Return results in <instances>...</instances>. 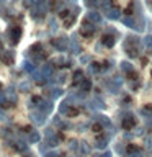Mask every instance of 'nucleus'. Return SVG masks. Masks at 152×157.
I'll return each mask as SVG.
<instances>
[{
	"instance_id": "nucleus-13",
	"label": "nucleus",
	"mask_w": 152,
	"mask_h": 157,
	"mask_svg": "<svg viewBox=\"0 0 152 157\" xmlns=\"http://www.w3.org/2000/svg\"><path fill=\"white\" fill-rule=\"evenodd\" d=\"M100 71H101V67H100L98 62H92L90 64V72H100Z\"/></svg>"
},
{
	"instance_id": "nucleus-17",
	"label": "nucleus",
	"mask_w": 152,
	"mask_h": 157,
	"mask_svg": "<svg viewBox=\"0 0 152 157\" xmlns=\"http://www.w3.org/2000/svg\"><path fill=\"white\" fill-rule=\"evenodd\" d=\"M87 3L88 5H93V0H87Z\"/></svg>"
},
{
	"instance_id": "nucleus-4",
	"label": "nucleus",
	"mask_w": 152,
	"mask_h": 157,
	"mask_svg": "<svg viewBox=\"0 0 152 157\" xmlns=\"http://www.w3.org/2000/svg\"><path fill=\"white\" fill-rule=\"evenodd\" d=\"M105 15L108 17V20H120L121 18V10L118 7H111L105 12Z\"/></svg>"
},
{
	"instance_id": "nucleus-11",
	"label": "nucleus",
	"mask_w": 152,
	"mask_h": 157,
	"mask_svg": "<svg viewBox=\"0 0 152 157\" xmlns=\"http://www.w3.org/2000/svg\"><path fill=\"white\" fill-rule=\"evenodd\" d=\"M90 88H92V82L88 78H83L80 82V92H90Z\"/></svg>"
},
{
	"instance_id": "nucleus-5",
	"label": "nucleus",
	"mask_w": 152,
	"mask_h": 157,
	"mask_svg": "<svg viewBox=\"0 0 152 157\" xmlns=\"http://www.w3.org/2000/svg\"><path fill=\"white\" fill-rule=\"evenodd\" d=\"M120 67H121V71L124 72L126 75H131V74H134V66H132L129 61H121Z\"/></svg>"
},
{
	"instance_id": "nucleus-9",
	"label": "nucleus",
	"mask_w": 152,
	"mask_h": 157,
	"mask_svg": "<svg viewBox=\"0 0 152 157\" xmlns=\"http://www.w3.org/2000/svg\"><path fill=\"white\" fill-rule=\"evenodd\" d=\"M123 128L124 129H131V128H134V124H136V120H134V116H126L124 120H123Z\"/></svg>"
},
{
	"instance_id": "nucleus-8",
	"label": "nucleus",
	"mask_w": 152,
	"mask_h": 157,
	"mask_svg": "<svg viewBox=\"0 0 152 157\" xmlns=\"http://www.w3.org/2000/svg\"><path fill=\"white\" fill-rule=\"evenodd\" d=\"M87 20H88V21H92V23H95V25H98L101 21V15L98 12H95V10H92V12H88Z\"/></svg>"
},
{
	"instance_id": "nucleus-16",
	"label": "nucleus",
	"mask_w": 152,
	"mask_h": 157,
	"mask_svg": "<svg viewBox=\"0 0 152 157\" xmlns=\"http://www.w3.org/2000/svg\"><path fill=\"white\" fill-rule=\"evenodd\" d=\"M80 61H82V62H88V61H90V57H88V56H83Z\"/></svg>"
},
{
	"instance_id": "nucleus-6",
	"label": "nucleus",
	"mask_w": 152,
	"mask_h": 157,
	"mask_svg": "<svg viewBox=\"0 0 152 157\" xmlns=\"http://www.w3.org/2000/svg\"><path fill=\"white\" fill-rule=\"evenodd\" d=\"M121 21L124 23L127 28H139V26H137V23H136V18L132 17V15H126V17H123Z\"/></svg>"
},
{
	"instance_id": "nucleus-7",
	"label": "nucleus",
	"mask_w": 152,
	"mask_h": 157,
	"mask_svg": "<svg viewBox=\"0 0 152 157\" xmlns=\"http://www.w3.org/2000/svg\"><path fill=\"white\" fill-rule=\"evenodd\" d=\"M52 44L56 46L59 51H66V49L69 48V43H67V39L66 38H59V39H54Z\"/></svg>"
},
{
	"instance_id": "nucleus-15",
	"label": "nucleus",
	"mask_w": 152,
	"mask_h": 157,
	"mask_svg": "<svg viewBox=\"0 0 152 157\" xmlns=\"http://www.w3.org/2000/svg\"><path fill=\"white\" fill-rule=\"evenodd\" d=\"M83 80V77H82V71H77L75 74H74V82H80Z\"/></svg>"
},
{
	"instance_id": "nucleus-12",
	"label": "nucleus",
	"mask_w": 152,
	"mask_h": 157,
	"mask_svg": "<svg viewBox=\"0 0 152 157\" xmlns=\"http://www.w3.org/2000/svg\"><path fill=\"white\" fill-rule=\"evenodd\" d=\"M106 144H108V136L98 137V141H97V146H98V147H101V149H103V147H105Z\"/></svg>"
},
{
	"instance_id": "nucleus-2",
	"label": "nucleus",
	"mask_w": 152,
	"mask_h": 157,
	"mask_svg": "<svg viewBox=\"0 0 152 157\" xmlns=\"http://www.w3.org/2000/svg\"><path fill=\"white\" fill-rule=\"evenodd\" d=\"M116 36H118V33H116V29H113V28H108V33H105L101 36V44L105 48H113L116 44Z\"/></svg>"
},
{
	"instance_id": "nucleus-1",
	"label": "nucleus",
	"mask_w": 152,
	"mask_h": 157,
	"mask_svg": "<svg viewBox=\"0 0 152 157\" xmlns=\"http://www.w3.org/2000/svg\"><path fill=\"white\" fill-rule=\"evenodd\" d=\"M123 48H124V52L129 57H137L139 56V49H141V39L134 38V36H127L123 43Z\"/></svg>"
},
{
	"instance_id": "nucleus-14",
	"label": "nucleus",
	"mask_w": 152,
	"mask_h": 157,
	"mask_svg": "<svg viewBox=\"0 0 152 157\" xmlns=\"http://www.w3.org/2000/svg\"><path fill=\"white\" fill-rule=\"evenodd\" d=\"M12 38H13V41H15V43L18 41V38H20V28H15L13 31H12Z\"/></svg>"
},
{
	"instance_id": "nucleus-10",
	"label": "nucleus",
	"mask_w": 152,
	"mask_h": 157,
	"mask_svg": "<svg viewBox=\"0 0 152 157\" xmlns=\"http://www.w3.org/2000/svg\"><path fill=\"white\" fill-rule=\"evenodd\" d=\"M142 44H144L146 51L149 54H152V34H147V36L142 39Z\"/></svg>"
},
{
	"instance_id": "nucleus-3",
	"label": "nucleus",
	"mask_w": 152,
	"mask_h": 157,
	"mask_svg": "<svg viewBox=\"0 0 152 157\" xmlns=\"http://www.w3.org/2000/svg\"><path fill=\"white\" fill-rule=\"evenodd\" d=\"M80 33H82V36H85V38L93 36V34L97 33V26H95V23H92V21H88V20H87V21L82 25Z\"/></svg>"
}]
</instances>
